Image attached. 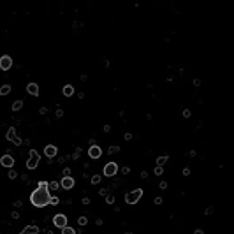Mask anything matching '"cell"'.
Instances as JSON below:
<instances>
[{
  "instance_id": "cell-6",
  "label": "cell",
  "mask_w": 234,
  "mask_h": 234,
  "mask_svg": "<svg viewBox=\"0 0 234 234\" xmlns=\"http://www.w3.org/2000/svg\"><path fill=\"white\" fill-rule=\"evenodd\" d=\"M116 171H118V166H116L114 162H109V164L104 166V174H106V176H114Z\"/></svg>"
},
{
  "instance_id": "cell-7",
  "label": "cell",
  "mask_w": 234,
  "mask_h": 234,
  "mask_svg": "<svg viewBox=\"0 0 234 234\" xmlns=\"http://www.w3.org/2000/svg\"><path fill=\"white\" fill-rule=\"evenodd\" d=\"M60 187H62V188H67V190L72 188V187H74V180H72L70 176H64L62 181H60Z\"/></svg>"
},
{
  "instance_id": "cell-4",
  "label": "cell",
  "mask_w": 234,
  "mask_h": 234,
  "mask_svg": "<svg viewBox=\"0 0 234 234\" xmlns=\"http://www.w3.org/2000/svg\"><path fill=\"white\" fill-rule=\"evenodd\" d=\"M12 67V58L9 57V55H4L2 58H0V69L2 70H9Z\"/></svg>"
},
{
  "instance_id": "cell-3",
  "label": "cell",
  "mask_w": 234,
  "mask_h": 234,
  "mask_svg": "<svg viewBox=\"0 0 234 234\" xmlns=\"http://www.w3.org/2000/svg\"><path fill=\"white\" fill-rule=\"evenodd\" d=\"M37 164H39V155H37L35 150H32V151H30V159H28V162H27V167H28V169H35Z\"/></svg>"
},
{
  "instance_id": "cell-17",
  "label": "cell",
  "mask_w": 234,
  "mask_h": 234,
  "mask_svg": "<svg viewBox=\"0 0 234 234\" xmlns=\"http://www.w3.org/2000/svg\"><path fill=\"white\" fill-rule=\"evenodd\" d=\"M86 222H88V220H86V218H85V217H81V218H79V224H81V225H85V224H86Z\"/></svg>"
},
{
  "instance_id": "cell-10",
  "label": "cell",
  "mask_w": 234,
  "mask_h": 234,
  "mask_svg": "<svg viewBox=\"0 0 234 234\" xmlns=\"http://www.w3.org/2000/svg\"><path fill=\"white\" fill-rule=\"evenodd\" d=\"M100 153H102V151H100V148H99V146H92V148L88 150V155H90L92 159H99V157H100Z\"/></svg>"
},
{
  "instance_id": "cell-14",
  "label": "cell",
  "mask_w": 234,
  "mask_h": 234,
  "mask_svg": "<svg viewBox=\"0 0 234 234\" xmlns=\"http://www.w3.org/2000/svg\"><path fill=\"white\" fill-rule=\"evenodd\" d=\"M9 92H11V86H9V85H4V86L0 88V95H7Z\"/></svg>"
},
{
  "instance_id": "cell-1",
  "label": "cell",
  "mask_w": 234,
  "mask_h": 234,
  "mask_svg": "<svg viewBox=\"0 0 234 234\" xmlns=\"http://www.w3.org/2000/svg\"><path fill=\"white\" fill-rule=\"evenodd\" d=\"M30 201H32L33 206H37V208H44V206H48L51 202V194L48 192V181H41L39 183L37 190L32 192Z\"/></svg>"
},
{
  "instance_id": "cell-13",
  "label": "cell",
  "mask_w": 234,
  "mask_h": 234,
  "mask_svg": "<svg viewBox=\"0 0 234 234\" xmlns=\"http://www.w3.org/2000/svg\"><path fill=\"white\" fill-rule=\"evenodd\" d=\"M64 95H67V97H70L72 93H74V88H72V85H67V86H64Z\"/></svg>"
},
{
  "instance_id": "cell-2",
  "label": "cell",
  "mask_w": 234,
  "mask_h": 234,
  "mask_svg": "<svg viewBox=\"0 0 234 234\" xmlns=\"http://www.w3.org/2000/svg\"><path fill=\"white\" fill-rule=\"evenodd\" d=\"M141 196H143V190H141V188H135V190H132V192L127 194L125 201H127L129 204H134V202H137V201L141 199Z\"/></svg>"
},
{
  "instance_id": "cell-11",
  "label": "cell",
  "mask_w": 234,
  "mask_h": 234,
  "mask_svg": "<svg viewBox=\"0 0 234 234\" xmlns=\"http://www.w3.org/2000/svg\"><path fill=\"white\" fill-rule=\"evenodd\" d=\"M27 92H28L30 95H39V86H37L35 83H30V85L27 86Z\"/></svg>"
},
{
  "instance_id": "cell-5",
  "label": "cell",
  "mask_w": 234,
  "mask_h": 234,
  "mask_svg": "<svg viewBox=\"0 0 234 234\" xmlns=\"http://www.w3.org/2000/svg\"><path fill=\"white\" fill-rule=\"evenodd\" d=\"M53 224H55L57 227L64 229V227H67V217H65V215H55V218H53Z\"/></svg>"
},
{
  "instance_id": "cell-18",
  "label": "cell",
  "mask_w": 234,
  "mask_h": 234,
  "mask_svg": "<svg viewBox=\"0 0 234 234\" xmlns=\"http://www.w3.org/2000/svg\"><path fill=\"white\" fill-rule=\"evenodd\" d=\"M51 204H58V199L57 197H51Z\"/></svg>"
},
{
  "instance_id": "cell-15",
  "label": "cell",
  "mask_w": 234,
  "mask_h": 234,
  "mask_svg": "<svg viewBox=\"0 0 234 234\" xmlns=\"http://www.w3.org/2000/svg\"><path fill=\"white\" fill-rule=\"evenodd\" d=\"M62 234H76V231H74L72 227H64V229H62Z\"/></svg>"
},
{
  "instance_id": "cell-12",
  "label": "cell",
  "mask_w": 234,
  "mask_h": 234,
  "mask_svg": "<svg viewBox=\"0 0 234 234\" xmlns=\"http://www.w3.org/2000/svg\"><path fill=\"white\" fill-rule=\"evenodd\" d=\"M39 233V229H37V225H28L27 229H23L20 234H37Z\"/></svg>"
},
{
  "instance_id": "cell-9",
  "label": "cell",
  "mask_w": 234,
  "mask_h": 234,
  "mask_svg": "<svg viewBox=\"0 0 234 234\" xmlns=\"http://www.w3.org/2000/svg\"><path fill=\"white\" fill-rule=\"evenodd\" d=\"M44 153L49 157V159H53V157H57V146H53V144H48L46 148H44Z\"/></svg>"
},
{
  "instance_id": "cell-16",
  "label": "cell",
  "mask_w": 234,
  "mask_h": 234,
  "mask_svg": "<svg viewBox=\"0 0 234 234\" xmlns=\"http://www.w3.org/2000/svg\"><path fill=\"white\" fill-rule=\"evenodd\" d=\"M21 106H23V102H21V100H18V102H14V104H12V109H14V111H18Z\"/></svg>"
},
{
  "instance_id": "cell-8",
  "label": "cell",
  "mask_w": 234,
  "mask_h": 234,
  "mask_svg": "<svg viewBox=\"0 0 234 234\" xmlns=\"http://www.w3.org/2000/svg\"><path fill=\"white\" fill-rule=\"evenodd\" d=\"M0 164L4 167H9V169H11V167L14 166V159H12L11 155H4V157L0 159Z\"/></svg>"
}]
</instances>
